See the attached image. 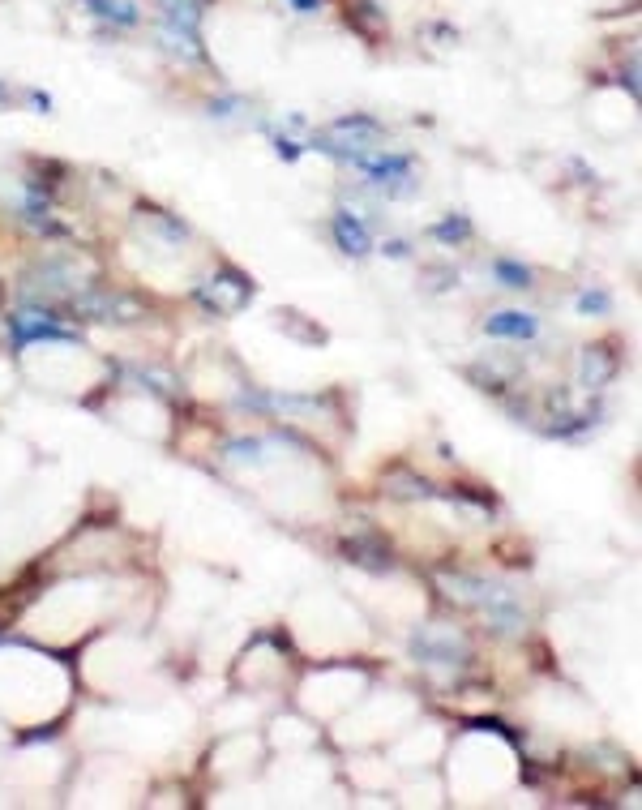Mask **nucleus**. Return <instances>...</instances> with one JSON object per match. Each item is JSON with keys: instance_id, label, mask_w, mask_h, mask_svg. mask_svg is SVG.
I'll return each mask as SVG.
<instances>
[{"instance_id": "9d476101", "label": "nucleus", "mask_w": 642, "mask_h": 810, "mask_svg": "<svg viewBox=\"0 0 642 810\" xmlns=\"http://www.w3.org/2000/svg\"><path fill=\"white\" fill-rule=\"evenodd\" d=\"M292 5H296L300 13H317V9H321V0H292Z\"/></svg>"}, {"instance_id": "f257e3e1", "label": "nucleus", "mask_w": 642, "mask_h": 810, "mask_svg": "<svg viewBox=\"0 0 642 810\" xmlns=\"http://www.w3.org/2000/svg\"><path fill=\"white\" fill-rule=\"evenodd\" d=\"M347 159L356 163L373 185H394V180L411 176V159L407 155H386V150H381V155H364V150H356V155H347Z\"/></svg>"}, {"instance_id": "1a4fd4ad", "label": "nucleus", "mask_w": 642, "mask_h": 810, "mask_svg": "<svg viewBox=\"0 0 642 810\" xmlns=\"http://www.w3.org/2000/svg\"><path fill=\"white\" fill-rule=\"evenodd\" d=\"M386 253H390V258H407V245H403V240H390Z\"/></svg>"}, {"instance_id": "423d86ee", "label": "nucleus", "mask_w": 642, "mask_h": 810, "mask_svg": "<svg viewBox=\"0 0 642 810\" xmlns=\"http://www.w3.org/2000/svg\"><path fill=\"white\" fill-rule=\"evenodd\" d=\"M437 240H446V245H454V240H467L471 236V223L467 219H446V223H437L433 228Z\"/></svg>"}, {"instance_id": "39448f33", "label": "nucleus", "mask_w": 642, "mask_h": 810, "mask_svg": "<svg viewBox=\"0 0 642 810\" xmlns=\"http://www.w3.org/2000/svg\"><path fill=\"white\" fill-rule=\"evenodd\" d=\"M497 279L501 283H506V288H531V270L523 266V262H510V258H501L497 266Z\"/></svg>"}, {"instance_id": "6e6552de", "label": "nucleus", "mask_w": 642, "mask_h": 810, "mask_svg": "<svg viewBox=\"0 0 642 810\" xmlns=\"http://www.w3.org/2000/svg\"><path fill=\"white\" fill-rule=\"evenodd\" d=\"M274 150H279L283 159H300V146H296V142H287V138H274Z\"/></svg>"}, {"instance_id": "f03ea898", "label": "nucleus", "mask_w": 642, "mask_h": 810, "mask_svg": "<svg viewBox=\"0 0 642 810\" xmlns=\"http://www.w3.org/2000/svg\"><path fill=\"white\" fill-rule=\"evenodd\" d=\"M9 326H13V343H18V348H30L35 339H52V343H69L73 339L69 330H60L48 318V313H13Z\"/></svg>"}, {"instance_id": "0eeeda50", "label": "nucleus", "mask_w": 642, "mask_h": 810, "mask_svg": "<svg viewBox=\"0 0 642 810\" xmlns=\"http://www.w3.org/2000/svg\"><path fill=\"white\" fill-rule=\"evenodd\" d=\"M578 305H583V313H591V309L604 313V309H608V296H604V292H587L583 300H578Z\"/></svg>"}, {"instance_id": "7ed1b4c3", "label": "nucleus", "mask_w": 642, "mask_h": 810, "mask_svg": "<svg viewBox=\"0 0 642 810\" xmlns=\"http://www.w3.org/2000/svg\"><path fill=\"white\" fill-rule=\"evenodd\" d=\"M334 240H339V249L351 253V258H364V253L373 249L369 228H364L356 215H347V210H339V215H334Z\"/></svg>"}, {"instance_id": "20e7f679", "label": "nucleus", "mask_w": 642, "mask_h": 810, "mask_svg": "<svg viewBox=\"0 0 642 810\" xmlns=\"http://www.w3.org/2000/svg\"><path fill=\"white\" fill-rule=\"evenodd\" d=\"M488 335L497 339H531L535 330H540V322L531 318V313H518V309H506V313H493V318L484 322Z\"/></svg>"}]
</instances>
